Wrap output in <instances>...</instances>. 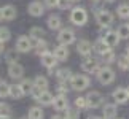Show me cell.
<instances>
[{
  "mask_svg": "<svg viewBox=\"0 0 129 119\" xmlns=\"http://www.w3.org/2000/svg\"><path fill=\"white\" fill-rule=\"evenodd\" d=\"M70 22L75 26H85L88 22V11L83 7H75L70 11Z\"/></svg>",
  "mask_w": 129,
  "mask_h": 119,
  "instance_id": "cell-1",
  "label": "cell"
},
{
  "mask_svg": "<svg viewBox=\"0 0 129 119\" xmlns=\"http://www.w3.org/2000/svg\"><path fill=\"white\" fill-rule=\"evenodd\" d=\"M70 86H72L73 91L81 92V91H85V89H88L89 78L86 75H73L72 79H70Z\"/></svg>",
  "mask_w": 129,
  "mask_h": 119,
  "instance_id": "cell-2",
  "label": "cell"
},
{
  "mask_svg": "<svg viewBox=\"0 0 129 119\" xmlns=\"http://www.w3.org/2000/svg\"><path fill=\"white\" fill-rule=\"evenodd\" d=\"M97 79H99V83H101V84H104V86L112 84L113 81H115V72H113L110 67H104V68L99 70Z\"/></svg>",
  "mask_w": 129,
  "mask_h": 119,
  "instance_id": "cell-3",
  "label": "cell"
},
{
  "mask_svg": "<svg viewBox=\"0 0 129 119\" xmlns=\"http://www.w3.org/2000/svg\"><path fill=\"white\" fill-rule=\"evenodd\" d=\"M57 41H59V44H66V46L75 43V32L72 29H61L59 35H57Z\"/></svg>",
  "mask_w": 129,
  "mask_h": 119,
  "instance_id": "cell-4",
  "label": "cell"
},
{
  "mask_svg": "<svg viewBox=\"0 0 129 119\" xmlns=\"http://www.w3.org/2000/svg\"><path fill=\"white\" fill-rule=\"evenodd\" d=\"M86 102H88V108H99L102 105V102H104V97H102L101 92L91 91L86 95Z\"/></svg>",
  "mask_w": 129,
  "mask_h": 119,
  "instance_id": "cell-5",
  "label": "cell"
},
{
  "mask_svg": "<svg viewBox=\"0 0 129 119\" xmlns=\"http://www.w3.org/2000/svg\"><path fill=\"white\" fill-rule=\"evenodd\" d=\"M18 49L19 52H29L30 49L34 48V44H32V38L30 37H19L16 40V46H14Z\"/></svg>",
  "mask_w": 129,
  "mask_h": 119,
  "instance_id": "cell-6",
  "label": "cell"
},
{
  "mask_svg": "<svg viewBox=\"0 0 129 119\" xmlns=\"http://www.w3.org/2000/svg\"><path fill=\"white\" fill-rule=\"evenodd\" d=\"M81 70L86 72V73H99V61H96V59H91V57H86L85 61H83L81 64Z\"/></svg>",
  "mask_w": 129,
  "mask_h": 119,
  "instance_id": "cell-7",
  "label": "cell"
},
{
  "mask_svg": "<svg viewBox=\"0 0 129 119\" xmlns=\"http://www.w3.org/2000/svg\"><path fill=\"white\" fill-rule=\"evenodd\" d=\"M96 21L99 22V26H110L113 22V14L108 10H101L96 14Z\"/></svg>",
  "mask_w": 129,
  "mask_h": 119,
  "instance_id": "cell-8",
  "label": "cell"
},
{
  "mask_svg": "<svg viewBox=\"0 0 129 119\" xmlns=\"http://www.w3.org/2000/svg\"><path fill=\"white\" fill-rule=\"evenodd\" d=\"M112 97H113V100H115L116 103L123 105V103H126L129 100V92H127V89H124V87H116L115 91H113Z\"/></svg>",
  "mask_w": 129,
  "mask_h": 119,
  "instance_id": "cell-9",
  "label": "cell"
},
{
  "mask_svg": "<svg viewBox=\"0 0 129 119\" xmlns=\"http://www.w3.org/2000/svg\"><path fill=\"white\" fill-rule=\"evenodd\" d=\"M8 75H10V78H13V79H21L24 76V67L21 65V64H18V62L10 64Z\"/></svg>",
  "mask_w": 129,
  "mask_h": 119,
  "instance_id": "cell-10",
  "label": "cell"
},
{
  "mask_svg": "<svg viewBox=\"0 0 129 119\" xmlns=\"http://www.w3.org/2000/svg\"><path fill=\"white\" fill-rule=\"evenodd\" d=\"M92 49H94V46L88 41V40H80V41L77 43V52L80 54V56L89 57V54H91Z\"/></svg>",
  "mask_w": 129,
  "mask_h": 119,
  "instance_id": "cell-11",
  "label": "cell"
},
{
  "mask_svg": "<svg viewBox=\"0 0 129 119\" xmlns=\"http://www.w3.org/2000/svg\"><path fill=\"white\" fill-rule=\"evenodd\" d=\"M45 7H46V5H43L42 2H32V3H29L27 11H29L30 16L38 18V16H42V14L45 13Z\"/></svg>",
  "mask_w": 129,
  "mask_h": 119,
  "instance_id": "cell-12",
  "label": "cell"
},
{
  "mask_svg": "<svg viewBox=\"0 0 129 119\" xmlns=\"http://www.w3.org/2000/svg\"><path fill=\"white\" fill-rule=\"evenodd\" d=\"M54 110L56 111H67L69 110V100L66 95H57L54 98V103H53Z\"/></svg>",
  "mask_w": 129,
  "mask_h": 119,
  "instance_id": "cell-13",
  "label": "cell"
},
{
  "mask_svg": "<svg viewBox=\"0 0 129 119\" xmlns=\"http://www.w3.org/2000/svg\"><path fill=\"white\" fill-rule=\"evenodd\" d=\"M59 61L56 59V56H54V52H45L42 56V65L46 67V68H53L56 67V64Z\"/></svg>",
  "mask_w": 129,
  "mask_h": 119,
  "instance_id": "cell-14",
  "label": "cell"
},
{
  "mask_svg": "<svg viewBox=\"0 0 129 119\" xmlns=\"http://www.w3.org/2000/svg\"><path fill=\"white\" fill-rule=\"evenodd\" d=\"M116 113H118V110H116L115 103H105L104 108H102V116L105 119H115Z\"/></svg>",
  "mask_w": 129,
  "mask_h": 119,
  "instance_id": "cell-15",
  "label": "cell"
},
{
  "mask_svg": "<svg viewBox=\"0 0 129 119\" xmlns=\"http://www.w3.org/2000/svg\"><path fill=\"white\" fill-rule=\"evenodd\" d=\"M54 98H56V97H54L49 91H43L42 95L37 98V102L42 103L43 106H49V105H53V103H54Z\"/></svg>",
  "mask_w": 129,
  "mask_h": 119,
  "instance_id": "cell-16",
  "label": "cell"
},
{
  "mask_svg": "<svg viewBox=\"0 0 129 119\" xmlns=\"http://www.w3.org/2000/svg\"><path fill=\"white\" fill-rule=\"evenodd\" d=\"M48 27L51 29V30H61V27H62V19L57 16V14H51V16L48 18Z\"/></svg>",
  "mask_w": 129,
  "mask_h": 119,
  "instance_id": "cell-17",
  "label": "cell"
},
{
  "mask_svg": "<svg viewBox=\"0 0 129 119\" xmlns=\"http://www.w3.org/2000/svg\"><path fill=\"white\" fill-rule=\"evenodd\" d=\"M54 56H56V59H57L59 62L67 61V57H69V48L66 46V44H59V46L54 49Z\"/></svg>",
  "mask_w": 129,
  "mask_h": 119,
  "instance_id": "cell-18",
  "label": "cell"
},
{
  "mask_svg": "<svg viewBox=\"0 0 129 119\" xmlns=\"http://www.w3.org/2000/svg\"><path fill=\"white\" fill-rule=\"evenodd\" d=\"M104 40H105V43L108 44L110 48H115L118 46V43H120V35H118V32H108L105 37H104Z\"/></svg>",
  "mask_w": 129,
  "mask_h": 119,
  "instance_id": "cell-19",
  "label": "cell"
},
{
  "mask_svg": "<svg viewBox=\"0 0 129 119\" xmlns=\"http://www.w3.org/2000/svg\"><path fill=\"white\" fill-rule=\"evenodd\" d=\"M18 16V10L16 7H13V5H5L3 7V19H7V21H11Z\"/></svg>",
  "mask_w": 129,
  "mask_h": 119,
  "instance_id": "cell-20",
  "label": "cell"
},
{
  "mask_svg": "<svg viewBox=\"0 0 129 119\" xmlns=\"http://www.w3.org/2000/svg\"><path fill=\"white\" fill-rule=\"evenodd\" d=\"M108 49H110V46H108V44L105 43V40H104V37L102 38H99V40H96V43H94V51H96L97 54H102L104 52H107Z\"/></svg>",
  "mask_w": 129,
  "mask_h": 119,
  "instance_id": "cell-21",
  "label": "cell"
},
{
  "mask_svg": "<svg viewBox=\"0 0 129 119\" xmlns=\"http://www.w3.org/2000/svg\"><path fill=\"white\" fill-rule=\"evenodd\" d=\"M72 72L69 70V68H61L57 73H56V78H57V81L59 83H67V81H70L72 79Z\"/></svg>",
  "mask_w": 129,
  "mask_h": 119,
  "instance_id": "cell-22",
  "label": "cell"
},
{
  "mask_svg": "<svg viewBox=\"0 0 129 119\" xmlns=\"http://www.w3.org/2000/svg\"><path fill=\"white\" fill-rule=\"evenodd\" d=\"M22 95H26V94H24L21 84H13V86L10 87V97H11V98H14V100H19Z\"/></svg>",
  "mask_w": 129,
  "mask_h": 119,
  "instance_id": "cell-23",
  "label": "cell"
},
{
  "mask_svg": "<svg viewBox=\"0 0 129 119\" xmlns=\"http://www.w3.org/2000/svg\"><path fill=\"white\" fill-rule=\"evenodd\" d=\"M29 119H43V111L40 106H32L29 110V114H27Z\"/></svg>",
  "mask_w": 129,
  "mask_h": 119,
  "instance_id": "cell-24",
  "label": "cell"
},
{
  "mask_svg": "<svg viewBox=\"0 0 129 119\" xmlns=\"http://www.w3.org/2000/svg\"><path fill=\"white\" fill-rule=\"evenodd\" d=\"M19 59V51L18 49H11V51H7V54H5V61H7L8 64H14Z\"/></svg>",
  "mask_w": 129,
  "mask_h": 119,
  "instance_id": "cell-25",
  "label": "cell"
},
{
  "mask_svg": "<svg viewBox=\"0 0 129 119\" xmlns=\"http://www.w3.org/2000/svg\"><path fill=\"white\" fill-rule=\"evenodd\" d=\"M34 84H35L37 87H40L42 91H46V89H48V79L45 78V76H42V75L35 76V79H34Z\"/></svg>",
  "mask_w": 129,
  "mask_h": 119,
  "instance_id": "cell-26",
  "label": "cell"
},
{
  "mask_svg": "<svg viewBox=\"0 0 129 119\" xmlns=\"http://www.w3.org/2000/svg\"><path fill=\"white\" fill-rule=\"evenodd\" d=\"M35 52H37V56H43L45 52H48V44L46 41H43V40H38V43L35 44Z\"/></svg>",
  "mask_w": 129,
  "mask_h": 119,
  "instance_id": "cell-27",
  "label": "cell"
},
{
  "mask_svg": "<svg viewBox=\"0 0 129 119\" xmlns=\"http://www.w3.org/2000/svg\"><path fill=\"white\" fill-rule=\"evenodd\" d=\"M116 13H118V16H120V18L127 19L129 18V5L127 3H121L120 7L116 8Z\"/></svg>",
  "mask_w": 129,
  "mask_h": 119,
  "instance_id": "cell-28",
  "label": "cell"
},
{
  "mask_svg": "<svg viewBox=\"0 0 129 119\" xmlns=\"http://www.w3.org/2000/svg\"><path fill=\"white\" fill-rule=\"evenodd\" d=\"M118 67L121 68V70H129V56L126 54V56H121L118 57Z\"/></svg>",
  "mask_w": 129,
  "mask_h": 119,
  "instance_id": "cell-29",
  "label": "cell"
},
{
  "mask_svg": "<svg viewBox=\"0 0 129 119\" xmlns=\"http://www.w3.org/2000/svg\"><path fill=\"white\" fill-rule=\"evenodd\" d=\"M116 32H118V35H120L121 40L129 38V26H127V24H123V26H120Z\"/></svg>",
  "mask_w": 129,
  "mask_h": 119,
  "instance_id": "cell-30",
  "label": "cell"
},
{
  "mask_svg": "<svg viewBox=\"0 0 129 119\" xmlns=\"http://www.w3.org/2000/svg\"><path fill=\"white\" fill-rule=\"evenodd\" d=\"M10 84H7L5 81H0V98H5L10 95Z\"/></svg>",
  "mask_w": 129,
  "mask_h": 119,
  "instance_id": "cell-31",
  "label": "cell"
},
{
  "mask_svg": "<svg viewBox=\"0 0 129 119\" xmlns=\"http://www.w3.org/2000/svg\"><path fill=\"white\" fill-rule=\"evenodd\" d=\"M21 87H22L24 94H30L32 87H34V81H30V79H22V81H21Z\"/></svg>",
  "mask_w": 129,
  "mask_h": 119,
  "instance_id": "cell-32",
  "label": "cell"
},
{
  "mask_svg": "<svg viewBox=\"0 0 129 119\" xmlns=\"http://www.w3.org/2000/svg\"><path fill=\"white\" fill-rule=\"evenodd\" d=\"M102 61L105 64H113V62H115V52H113L112 49H108L107 52L102 54Z\"/></svg>",
  "mask_w": 129,
  "mask_h": 119,
  "instance_id": "cell-33",
  "label": "cell"
},
{
  "mask_svg": "<svg viewBox=\"0 0 129 119\" xmlns=\"http://www.w3.org/2000/svg\"><path fill=\"white\" fill-rule=\"evenodd\" d=\"M43 35H45V30H43L42 27H32L30 29V37L38 38V40H43Z\"/></svg>",
  "mask_w": 129,
  "mask_h": 119,
  "instance_id": "cell-34",
  "label": "cell"
},
{
  "mask_svg": "<svg viewBox=\"0 0 129 119\" xmlns=\"http://www.w3.org/2000/svg\"><path fill=\"white\" fill-rule=\"evenodd\" d=\"M75 108H78V110H85V108H88L86 97H77L75 98Z\"/></svg>",
  "mask_w": 129,
  "mask_h": 119,
  "instance_id": "cell-35",
  "label": "cell"
},
{
  "mask_svg": "<svg viewBox=\"0 0 129 119\" xmlns=\"http://www.w3.org/2000/svg\"><path fill=\"white\" fill-rule=\"evenodd\" d=\"M10 38H11V32H10L7 27H0V40H3V41H8Z\"/></svg>",
  "mask_w": 129,
  "mask_h": 119,
  "instance_id": "cell-36",
  "label": "cell"
},
{
  "mask_svg": "<svg viewBox=\"0 0 129 119\" xmlns=\"http://www.w3.org/2000/svg\"><path fill=\"white\" fill-rule=\"evenodd\" d=\"M0 114L10 116V114H11V108H10L7 103H0Z\"/></svg>",
  "mask_w": 129,
  "mask_h": 119,
  "instance_id": "cell-37",
  "label": "cell"
},
{
  "mask_svg": "<svg viewBox=\"0 0 129 119\" xmlns=\"http://www.w3.org/2000/svg\"><path fill=\"white\" fill-rule=\"evenodd\" d=\"M64 119H78V108L77 110H67Z\"/></svg>",
  "mask_w": 129,
  "mask_h": 119,
  "instance_id": "cell-38",
  "label": "cell"
},
{
  "mask_svg": "<svg viewBox=\"0 0 129 119\" xmlns=\"http://www.w3.org/2000/svg\"><path fill=\"white\" fill-rule=\"evenodd\" d=\"M72 7V0H59V3H57V8H61V10H69Z\"/></svg>",
  "mask_w": 129,
  "mask_h": 119,
  "instance_id": "cell-39",
  "label": "cell"
},
{
  "mask_svg": "<svg viewBox=\"0 0 129 119\" xmlns=\"http://www.w3.org/2000/svg\"><path fill=\"white\" fill-rule=\"evenodd\" d=\"M67 83H61L59 84V87H57V92H59V95H66V94H69V87L66 86Z\"/></svg>",
  "mask_w": 129,
  "mask_h": 119,
  "instance_id": "cell-40",
  "label": "cell"
},
{
  "mask_svg": "<svg viewBox=\"0 0 129 119\" xmlns=\"http://www.w3.org/2000/svg\"><path fill=\"white\" fill-rule=\"evenodd\" d=\"M42 92H43L42 89H40V87H37L35 84H34V87H32V92H30V94H32V97L35 98V100H37V98H38V97L42 95Z\"/></svg>",
  "mask_w": 129,
  "mask_h": 119,
  "instance_id": "cell-41",
  "label": "cell"
},
{
  "mask_svg": "<svg viewBox=\"0 0 129 119\" xmlns=\"http://www.w3.org/2000/svg\"><path fill=\"white\" fill-rule=\"evenodd\" d=\"M57 3H59V0H45V5H46L48 8H54V7H57Z\"/></svg>",
  "mask_w": 129,
  "mask_h": 119,
  "instance_id": "cell-42",
  "label": "cell"
},
{
  "mask_svg": "<svg viewBox=\"0 0 129 119\" xmlns=\"http://www.w3.org/2000/svg\"><path fill=\"white\" fill-rule=\"evenodd\" d=\"M108 32H110V29H108V26H101V29H99V33H101L102 37H105Z\"/></svg>",
  "mask_w": 129,
  "mask_h": 119,
  "instance_id": "cell-43",
  "label": "cell"
},
{
  "mask_svg": "<svg viewBox=\"0 0 129 119\" xmlns=\"http://www.w3.org/2000/svg\"><path fill=\"white\" fill-rule=\"evenodd\" d=\"M3 48H5V41H3V40H0V54L3 52Z\"/></svg>",
  "mask_w": 129,
  "mask_h": 119,
  "instance_id": "cell-44",
  "label": "cell"
},
{
  "mask_svg": "<svg viewBox=\"0 0 129 119\" xmlns=\"http://www.w3.org/2000/svg\"><path fill=\"white\" fill-rule=\"evenodd\" d=\"M51 119H64V117H62V116H59V114H56V116H53Z\"/></svg>",
  "mask_w": 129,
  "mask_h": 119,
  "instance_id": "cell-45",
  "label": "cell"
},
{
  "mask_svg": "<svg viewBox=\"0 0 129 119\" xmlns=\"http://www.w3.org/2000/svg\"><path fill=\"white\" fill-rule=\"evenodd\" d=\"M0 19H3V8H0Z\"/></svg>",
  "mask_w": 129,
  "mask_h": 119,
  "instance_id": "cell-46",
  "label": "cell"
},
{
  "mask_svg": "<svg viewBox=\"0 0 129 119\" xmlns=\"http://www.w3.org/2000/svg\"><path fill=\"white\" fill-rule=\"evenodd\" d=\"M0 119H10V116H3V114H0Z\"/></svg>",
  "mask_w": 129,
  "mask_h": 119,
  "instance_id": "cell-47",
  "label": "cell"
},
{
  "mask_svg": "<svg viewBox=\"0 0 129 119\" xmlns=\"http://www.w3.org/2000/svg\"><path fill=\"white\" fill-rule=\"evenodd\" d=\"M89 119H105V117H96V116H92V117H89Z\"/></svg>",
  "mask_w": 129,
  "mask_h": 119,
  "instance_id": "cell-48",
  "label": "cell"
},
{
  "mask_svg": "<svg viewBox=\"0 0 129 119\" xmlns=\"http://www.w3.org/2000/svg\"><path fill=\"white\" fill-rule=\"evenodd\" d=\"M126 54L129 56V44H127V48H126Z\"/></svg>",
  "mask_w": 129,
  "mask_h": 119,
  "instance_id": "cell-49",
  "label": "cell"
},
{
  "mask_svg": "<svg viewBox=\"0 0 129 119\" xmlns=\"http://www.w3.org/2000/svg\"><path fill=\"white\" fill-rule=\"evenodd\" d=\"M105 2H115V0H105Z\"/></svg>",
  "mask_w": 129,
  "mask_h": 119,
  "instance_id": "cell-50",
  "label": "cell"
},
{
  "mask_svg": "<svg viewBox=\"0 0 129 119\" xmlns=\"http://www.w3.org/2000/svg\"><path fill=\"white\" fill-rule=\"evenodd\" d=\"M72 2H80V0H72Z\"/></svg>",
  "mask_w": 129,
  "mask_h": 119,
  "instance_id": "cell-51",
  "label": "cell"
},
{
  "mask_svg": "<svg viewBox=\"0 0 129 119\" xmlns=\"http://www.w3.org/2000/svg\"><path fill=\"white\" fill-rule=\"evenodd\" d=\"M115 119H116V117H115ZM118 119H124V117H118Z\"/></svg>",
  "mask_w": 129,
  "mask_h": 119,
  "instance_id": "cell-52",
  "label": "cell"
},
{
  "mask_svg": "<svg viewBox=\"0 0 129 119\" xmlns=\"http://www.w3.org/2000/svg\"><path fill=\"white\" fill-rule=\"evenodd\" d=\"M91 2H96V0H91Z\"/></svg>",
  "mask_w": 129,
  "mask_h": 119,
  "instance_id": "cell-53",
  "label": "cell"
},
{
  "mask_svg": "<svg viewBox=\"0 0 129 119\" xmlns=\"http://www.w3.org/2000/svg\"><path fill=\"white\" fill-rule=\"evenodd\" d=\"M127 92H129V87H127Z\"/></svg>",
  "mask_w": 129,
  "mask_h": 119,
  "instance_id": "cell-54",
  "label": "cell"
},
{
  "mask_svg": "<svg viewBox=\"0 0 129 119\" xmlns=\"http://www.w3.org/2000/svg\"><path fill=\"white\" fill-rule=\"evenodd\" d=\"M0 81H2V78H0Z\"/></svg>",
  "mask_w": 129,
  "mask_h": 119,
  "instance_id": "cell-55",
  "label": "cell"
},
{
  "mask_svg": "<svg viewBox=\"0 0 129 119\" xmlns=\"http://www.w3.org/2000/svg\"><path fill=\"white\" fill-rule=\"evenodd\" d=\"M127 26H129V24H127Z\"/></svg>",
  "mask_w": 129,
  "mask_h": 119,
  "instance_id": "cell-56",
  "label": "cell"
}]
</instances>
